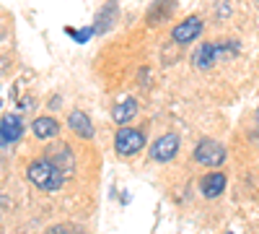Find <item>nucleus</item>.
I'll return each mask as SVG.
<instances>
[{"label": "nucleus", "instance_id": "1", "mask_svg": "<svg viewBox=\"0 0 259 234\" xmlns=\"http://www.w3.org/2000/svg\"><path fill=\"white\" fill-rule=\"evenodd\" d=\"M26 175H29V180H31L39 190H47V193H57V190L62 187V182H65V175L60 172V169H57L47 156L31 161L29 169H26Z\"/></svg>", "mask_w": 259, "mask_h": 234}, {"label": "nucleus", "instance_id": "2", "mask_svg": "<svg viewBox=\"0 0 259 234\" xmlns=\"http://www.w3.org/2000/svg\"><path fill=\"white\" fill-rule=\"evenodd\" d=\"M233 52H236V42H207V45L197 47L192 62L200 71H207L210 65H215V60H218V57H226V55H233Z\"/></svg>", "mask_w": 259, "mask_h": 234}, {"label": "nucleus", "instance_id": "3", "mask_svg": "<svg viewBox=\"0 0 259 234\" xmlns=\"http://www.w3.org/2000/svg\"><path fill=\"white\" fill-rule=\"evenodd\" d=\"M114 148L119 156H135L138 151L145 148V133L138 130V127H127L122 125L117 136H114Z\"/></svg>", "mask_w": 259, "mask_h": 234}, {"label": "nucleus", "instance_id": "4", "mask_svg": "<svg viewBox=\"0 0 259 234\" xmlns=\"http://www.w3.org/2000/svg\"><path fill=\"white\" fill-rule=\"evenodd\" d=\"M194 159H197V164L202 166H221L226 161V148L218 143V141H200L197 148H194Z\"/></svg>", "mask_w": 259, "mask_h": 234}, {"label": "nucleus", "instance_id": "5", "mask_svg": "<svg viewBox=\"0 0 259 234\" xmlns=\"http://www.w3.org/2000/svg\"><path fill=\"white\" fill-rule=\"evenodd\" d=\"M47 159L60 169L65 177L73 175V169H75V156H73V151H70V146H65V143L50 146V148H47Z\"/></svg>", "mask_w": 259, "mask_h": 234}, {"label": "nucleus", "instance_id": "6", "mask_svg": "<svg viewBox=\"0 0 259 234\" xmlns=\"http://www.w3.org/2000/svg\"><path fill=\"white\" fill-rule=\"evenodd\" d=\"M200 31H202V18L200 16H189V18L182 21V24L174 26L171 39H174L177 45H189V42H194L200 37Z\"/></svg>", "mask_w": 259, "mask_h": 234}, {"label": "nucleus", "instance_id": "7", "mask_svg": "<svg viewBox=\"0 0 259 234\" xmlns=\"http://www.w3.org/2000/svg\"><path fill=\"white\" fill-rule=\"evenodd\" d=\"M177 154H179V138L174 133L161 136L153 146H150V159L153 161H171Z\"/></svg>", "mask_w": 259, "mask_h": 234}, {"label": "nucleus", "instance_id": "8", "mask_svg": "<svg viewBox=\"0 0 259 234\" xmlns=\"http://www.w3.org/2000/svg\"><path fill=\"white\" fill-rule=\"evenodd\" d=\"M68 127L78 136V138H91L94 136V125L89 120V115H83L80 110H73L70 117H68Z\"/></svg>", "mask_w": 259, "mask_h": 234}, {"label": "nucleus", "instance_id": "9", "mask_svg": "<svg viewBox=\"0 0 259 234\" xmlns=\"http://www.w3.org/2000/svg\"><path fill=\"white\" fill-rule=\"evenodd\" d=\"M34 136L41 138V141H47V138H55L60 133V122L55 117H36L34 120Z\"/></svg>", "mask_w": 259, "mask_h": 234}, {"label": "nucleus", "instance_id": "10", "mask_svg": "<svg viewBox=\"0 0 259 234\" xmlns=\"http://www.w3.org/2000/svg\"><path fill=\"white\" fill-rule=\"evenodd\" d=\"M226 190V175L221 172H212L202 180V195L205 198H215V195H221Z\"/></svg>", "mask_w": 259, "mask_h": 234}, {"label": "nucleus", "instance_id": "11", "mask_svg": "<svg viewBox=\"0 0 259 234\" xmlns=\"http://www.w3.org/2000/svg\"><path fill=\"white\" fill-rule=\"evenodd\" d=\"M135 115H138V102H135V99H124V102H119L117 107H114V112H112V117H114L117 125H127Z\"/></svg>", "mask_w": 259, "mask_h": 234}, {"label": "nucleus", "instance_id": "12", "mask_svg": "<svg viewBox=\"0 0 259 234\" xmlns=\"http://www.w3.org/2000/svg\"><path fill=\"white\" fill-rule=\"evenodd\" d=\"M0 127L6 130V136H8L11 143H16L21 136H24V122H21L18 115H6L3 120H0Z\"/></svg>", "mask_w": 259, "mask_h": 234}, {"label": "nucleus", "instance_id": "13", "mask_svg": "<svg viewBox=\"0 0 259 234\" xmlns=\"http://www.w3.org/2000/svg\"><path fill=\"white\" fill-rule=\"evenodd\" d=\"M11 141H8V136H6V130H3V127H0V148H6Z\"/></svg>", "mask_w": 259, "mask_h": 234}, {"label": "nucleus", "instance_id": "14", "mask_svg": "<svg viewBox=\"0 0 259 234\" xmlns=\"http://www.w3.org/2000/svg\"><path fill=\"white\" fill-rule=\"evenodd\" d=\"M89 34H91V31H73V37L80 39V42H83V39H89Z\"/></svg>", "mask_w": 259, "mask_h": 234}, {"label": "nucleus", "instance_id": "15", "mask_svg": "<svg viewBox=\"0 0 259 234\" xmlns=\"http://www.w3.org/2000/svg\"><path fill=\"white\" fill-rule=\"evenodd\" d=\"M256 125H259V112H256Z\"/></svg>", "mask_w": 259, "mask_h": 234}, {"label": "nucleus", "instance_id": "16", "mask_svg": "<svg viewBox=\"0 0 259 234\" xmlns=\"http://www.w3.org/2000/svg\"><path fill=\"white\" fill-rule=\"evenodd\" d=\"M0 107H3V102H0Z\"/></svg>", "mask_w": 259, "mask_h": 234}, {"label": "nucleus", "instance_id": "17", "mask_svg": "<svg viewBox=\"0 0 259 234\" xmlns=\"http://www.w3.org/2000/svg\"><path fill=\"white\" fill-rule=\"evenodd\" d=\"M256 3H259V0H256Z\"/></svg>", "mask_w": 259, "mask_h": 234}]
</instances>
